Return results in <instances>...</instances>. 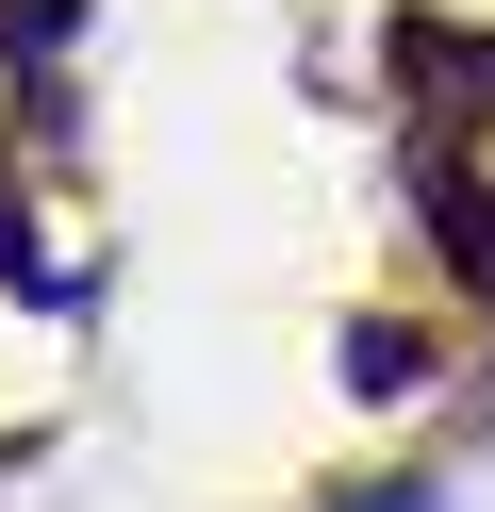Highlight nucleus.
<instances>
[{
	"instance_id": "f257e3e1",
	"label": "nucleus",
	"mask_w": 495,
	"mask_h": 512,
	"mask_svg": "<svg viewBox=\"0 0 495 512\" xmlns=\"http://www.w3.org/2000/svg\"><path fill=\"white\" fill-rule=\"evenodd\" d=\"M347 380H363V397H413V380H429V347H413V331H380V314H363V331H347Z\"/></svg>"
},
{
	"instance_id": "f03ea898",
	"label": "nucleus",
	"mask_w": 495,
	"mask_h": 512,
	"mask_svg": "<svg viewBox=\"0 0 495 512\" xmlns=\"http://www.w3.org/2000/svg\"><path fill=\"white\" fill-rule=\"evenodd\" d=\"M363 512H446V496H429V479H380V496H363Z\"/></svg>"
}]
</instances>
